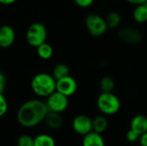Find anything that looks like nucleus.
I'll return each mask as SVG.
<instances>
[{"mask_svg": "<svg viewBox=\"0 0 147 146\" xmlns=\"http://www.w3.org/2000/svg\"><path fill=\"white\" fill-rule=\"evenodd\" d=\"M144 4H145V5L146 6V8H147V1H146V3H144Z\"/></svg>", "mask_w": 147, "mask_h": 146, "instance_id": "obj_29", "label": "nucleus"}, {"mask_svg": "<svg viewBox=\"0 0 147 146\" xmlns=\"http://www.w3.org/2000/svg\"><path fill=\"white\" fill-rule=\"evenodd\" d=\"M108 126V120L103 115H98L92 120V130L96 133H103L107 130Z\"/></svg>", "mask_w": 147, "mask_h": 146, "instance_id": "obj_14", "label": "nucleus"}, {"mask_svg": "<svg viewBox=\"0 0 147 146\" xmlns=\"http://www.w3.org/2000/svg\"><path fill=\"white\" fill-rule=\"evenodd\" d=\"M36 52L40 59L47 60L52 58L53 54V48L49 43L45 42L36 48Z\"/></svg>", "mask_w": 147, "mask_h": 146, "instance_id": "obj_16", "label": "nucleus"}, {"mask_svg": "<svg viewBox=\"0 0 147 146\" xmlns=\"http://www.w3.org/2000/svg\"><path fill=\"white\" fill-rule=\"evenodd\" d=\"M68 97L58 91H55L51 96H49L46 102V105L47 107L48 111L59 114H61L65 111L68 108Z\"/></svg>", "mask_w": 147, "mask_h": 146, "instance_id": "obj_6", "label": "nucleus"}, {"mask_svg": "<svg viewBox=\"0 0 147 146\" xmlns=\"http://www.w3.org/2000/svg\"><path fill=\"white\" fill-rule=\"evenodd\" d=\"M17 146H34V138L28 134H23L18 137L16 141Z\"/></svg>", "mask_w": 147, "mask_h": 146, "instance_id": "obj_21", "label": "nucleus"}, {"mask_svg": "<svg viewBox=\"0 0 147 146\" xmlns=\"http://www.w3.org/2000/svg\"><path fill=\"white\" fill-rule=\"evenodd\" d=\"M8 111V102L3 95L0 93V117H3Z\"/></svg>", "mask_w": 147, "mask_h": 146, "instance_id": "obj_22", "label": "nucleus"}, {"mask_svg": "<svg viewBox=\"0 0 147 146\" xmlns=\"http://www.w3.org/2000/svg\"><path fill=\"white\" fill-rule=\"evenodd\" d=\"M139 141H140V146H147V133L140 137Z\"/></svg>", "mask_w": 147, "mask_h": 146, "instance_id": "obj_26", "label": "nucleus"}, {"mask_svg": "<svg viewBox=\"0 0 147 146\" xmlns=\"http://www.w3.org/2000/svg\"><path fill=\"white\" fill-rule=\"evenodd\" d=\"M34 146H56V143L52 136L40 134L34 138Z\"/></svg>", "mask_w": 147, "mask_h": 146, "instance_id": "obj_17", "label": "nucleus"}, {"mask_svg": "<svg viewBox=\"0 0 147 146\" xmlns=\"http://www.w3.org/2000/svg\"><path fill=\"white\" fill-rule=\"evenodd\" d=\"M128 3H133V4H135L136 6L137 5H140V4H144L147 0H127Z\"/></svg>", "mask_w": 147, "mask_h": 146, "instance_id": "obj_27", "label": "nucleus"}, {"mask_svg": "<svg viewBox=\"0 0 147 146\" xmlns=\"http://www.w3.org/2000/svg\"><path fill=\"white\" fill-rule=\"evenodd\" d=\"M52 76L53 77V78L56 81L60 80V79H62L64 77H66L70 76L69 67L65 64H61V63L58 64L53 67Z\"/></svg>", "mask_w": 147, "mask_h": 146, "instance_id": "obj_15", "label": "nucleus"}, {"mask_svg": "<svg viewBox=\"0 0 147 146\" xmlns=\"http://www.w3.org/2000/svg\"><path fill=\"white\" fill-rule=\"evenodd\" d=\"M72 128L77 134L84 137L85 135L93 132L92 120L88 115L79 114L73 119Z\"/></svg>", "mask_w": 147, "mask_h": 146, "instance_id": "obj_7", "label": "nucleus"}, {"mask_svg": "<svg viewBox=\"0 0 147 146\" xmlns=\"http://www.w3.org/2000/svg\"><path fill=\"white\" fill-rule=\"evenodd\" d=\"M16 40L15 29L9 25L0 26V47L9 48Z\"/></svg>", "mask_w": 147, "mask_h": 146, "instance_id": "obj_10", "label": "nucleus"}, {"mask_svg": "<svg viewBox=\"0 0 147 146\" xmlns=\"http://www.w3.org/2000/svg\"><path fill=\"white\" fill-rule=\"evenodd\" d=\"M78 89L77 81L71 76L56 81V91L69 97L76 93Z\"/></svg>", "mask_w": 147, "mask_h": 146, "instance_id": "obj_9", "label": "nucleus"}, {"mask_svg": "<svg viewBox=\"0 0 147 146\" xmlns=\"http://www.w3.org/2000/svg\"><path fill=\"white\" fill-rule=\"evenodd\" d=\"M118 38L124 43L129 45L140 44L142 40V34L134 28H122L118 31Z\"/></svg>", "mask_w": 147, "mask_h": 146, "instance_id": "obj_8", "label": "nucleus"}, {"mask_svg": "<svg viewBox=\"0 0 147 146\" xmlns=\"http://www.w3.org/2000/svg\"><path fill=\"white\" fill-rule=\"evenodd\" d=\"M130 130L134 132L140 137L147 133V117L144 114L135 115L130 123Z\"/></svg>", "mask_w": 147, "mask_h": 146, "instance_id": "obj_11", "label": "nucleus"}, {"mask_svg": "<svg viewBox=\"0 0 147 146\" xmlns=\"http://www.w3.org/2000/svg\"><path fill=\"white\" fill-rule=\"evenodd\" d=\"M44 122L46 123L47 126L51 129H59L63 126L64 120L61 114L48 111V114H47Z\"/></svg>", "mask_w": 147, "mask_h": 146, "instance_id": "obj_12", "label": "nucleus"}, {"mask_svg": "<svg viewBox=\"0 0 147 146\" xmlns=\"http://www.w3.org/2000/svg\"><path fill=\"white\" fill-rule=\"evenodd\" d=\"M96 105L103 114L113 115L119 112L121 108V101L113 92L101 93L97 98Z\"/></svg>", "mask_w": 147, "mask_h": 146, "instance_id": "obj_3", "label": "nucleus"}, {"mask_svg": "<svg viewBox=\"0 0 147 146\" xmlns=\"http://www.w3.org/2000/svg\"><path fill=\"white\" fill-rule=\"evenodd\" d=\"M82 146H105V143L102 134L91 132L84 137Z\"/></svg>", "mask_w": 147, "mask_h": 146, "instance_id": "obj_13", "label": "nucleus"}, {"mask_svg": "<svg viewBox=\"0 0 147 146\" xmlns=\"http://www.w3.org/2000/svg\"><path fill=\"white\" fill-rule=\"evenodd\" d=\"M48 109L46 102L38 100H29L21 105L16 113L18 123L25 128H32L43 122Z\"/></svg>", "mask_w": 147, "mask_h": 146, "instance_id": "obj_1", "label": "nucleus"}, {"mask_svg": "<svg viewBox=\"0 0 147 146\" xmlns=\"http://www.w3.org/2000/svg\"><path fill=\"white\" fill-rule=\"evenodd\" d=\"M6 77L4 74L0 71V93H3L6 89Z\"/></svg>", "mask_w": 147, "mask_h": 146, "instance_id": "obj_25", "label": "nucleus"}, {"mask_svg": "<svg viewBox=\"0 0 147 146\" xmlns=\"http://www.w3.org/2000/svg\"><path fill=\"white\" fill-rule=\"evenodd\" d=\"M16 0H0V3L3 5H10L13 4Z\"/></svg>", "mask_w": 147, "mask_h": 146, "instance_id": "obj_28", "label": "nucleus"}, {"mask_svg": "<svg viewBox=\"0 0 147 146\" xmlns=\"http://www.w3.org/2000/svg\"><path fill=\"white\" fill-rule=\"evenodd\" d=\"M85 27L88 32L95 37L103 35L109 29L105 18L98 14H90L85 18Z\"/></svg>", "mask_w": 147, "mask_h": 146, "instance_id": "obj_5", "label": "nucleus"}, {"mask_svg": "<svg viewBox=\"0 0 147 146\" xmlns=\"http://www.w3.org/2000/svg\"><path fill=\"white\" fill-rule=\"evenodd\" d=\"M126 139L128 142H131V143H134V142H137L140 140V137L136 134L134 132H133L132 130H128L126 133Z\"/></svg>", "mask_w": 147, "mask_h": 146, "instance_id": "obj_23", "label": "nucleus"}, {"mask_svg": "<svg viewBox=\"0 0 147 146\" xmlns=\"http://www.w3.org/2000/svg\"><path fill=\"white\" fill-rule=\"evenodd\" d=\"M134 19L139 23L147 22V8L145 4L137 5L133 12Z\"/></svg>", "mask_w": 147, "mask_h": 146, "instance_id": "obj_18", "label": "nucleus"}, {"mask_svg": "<svg viewBox=\"0 0 147 146\" xmlns=\"http://www.w3.org/2000/svg\"><path fill=\"white\" fill-rule=\"evenodd\" d=\"M31 89L36 96L47 98L56 91V80L52 74L38 73L31 80Z\"/></svg>", "mask_w": 147, "mask_h": 146, "instance_id": "obj_2", "label": "nucleus"}, {"mask_svg": "<svg viewBox=\"0 0 147 146\" xmlns=\"http://www.w3.org/2000/svg\"><path fill=\"white\" fill-rule=\"evenodd\" d=\"M75 2V3L79 6V7H82V8H87V7H90L94 0H73Z\"/></svg>", "mask_w": 147, "mask_h": 146, "instance_id": "obj_24", "label": "nucleus"}, {"mask_svg": "<svg viewBox=\"0 0 147 146\" xmlns=\"http://www.w3.org/2000/svg\"><path fill=\"white\" fill-rule=\"evenodd\" d=\"M105 20H106V23L109 28H115L120 25L121 22V15L118 12L112 11L108 14Z\"/></svg>", "mask_w": 147, "mask_h": 146, "instance_id": "obj_20", "label": "nucleus"}, {"mask_svg": "<svg viewBox=\"0 0 147 146\" xmlns=\"http://www.w3.org/2000/svg\"><path fill=\"white\" fill-rule=\"evenodd\" d=\"M47 28L40 22H34L27 29L26 40L28 44L33 47L37 48L43 43L47 42Z\"/></svg>", "mask_w": 147, "mask_h": 146, "instance_id": "obj_4", "label": "nucleus"}, {"mask_svg": "<svg viewBox=\"0 0 147 146\" xmlns=\"http://www.w3.org/2000/svg\"><path fill=\"white\" fill-rule=\"evenodd\" d=\"M115 80L109 76L103 77L100 80V89L102 90V93H112L115 89Z\"/></svg>", "mask_w": 147, "mask_h": 146, "instance_id": "obj_19", "label": "nucleus"}]
</instances>
